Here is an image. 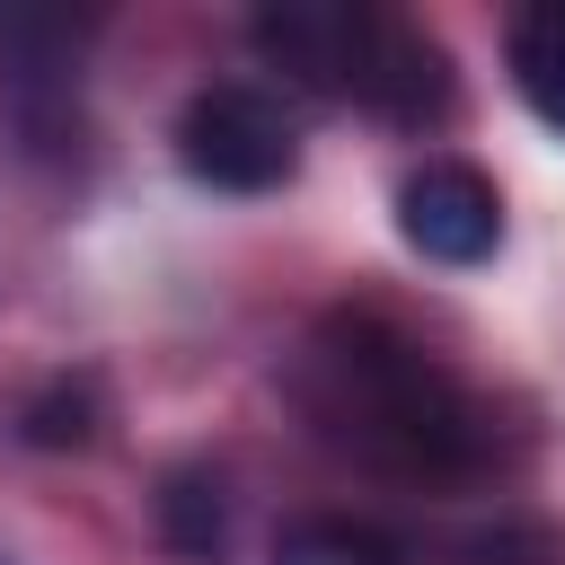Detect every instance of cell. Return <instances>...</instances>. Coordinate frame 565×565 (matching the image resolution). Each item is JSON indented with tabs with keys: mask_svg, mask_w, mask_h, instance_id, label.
I'll return each instance as SVG.
<instances>
[{
	"mask_svg": "<svg viewBox=\"0 0 565 565\" xmlns=\"http://www.w3.org/2000/svg\"><path fill=\"white\" fill-rule=\"evenodd\" d=\"M512 79L547 132H565V0L512 18Z\"/></svg>",
	"mask_w": 565,
	"mask_h": 565,
	"instance_id": "obj_6",
	"label": "cell"
},
{
	"mask_svg": "<svg viewBox=\"0 0 565 565\" xmlns=\"http://www.w3.org/2000/svg\"><path fill=\"white\" fill-rule=\"evenodd\" d=\"M362 106H380L388 124H441L450 115V71H441V44L424 26H397L380 18L371 35V62H362Z\"/></svg>",
	"mask_w": 565,
	"mask_h": 565,
	"instance_id": "obj_5",
	"label": "cell"
},
{
	"mask_svg": "<svg viewBox=\"0 0 565 565\" xmlns=\"http://www.w3.org/2000/svg\"><path fill=\"white\" fill-rule=\"evenodd\" d=\"M177 159H185V177H203V185H221V194H274V185H291V168H300V141H291V115H282L265 88L212 79V88H194L185 115H177Z\"/></svg>",
	"mask_w": 565,
	"mask_h": 565,
	"instance_id": "obj_2",
	"label": "cell"
},
{
	"mask_svg": "<svg viewBox=\"0 0 565 565\" xmlns=\"http://www.w3.org/2000/svg\"><path fill=\"white\" fill-rule=\"evenodd\" d=\"M274 565H397V547L371 530V521H344V512H309L274 539Z\"/></svg>",
	"mask_w": 565,
	"mask_h": 565,
	"instance_id": "obj_8",
	"label": "cell"
},
{
	"mask_svg": "<svg viewBox=\"0 0 565 565\" xmlns=\"http://www.w3.org/2000/svg\"><path fill=\"white\" fill-rule=\"evenodd\" d=\"M371 35H380V18L344 9V0H274V9H256V53L282 62L300 88H327V97L362 88Z\"/></svg>",
	"mask_w": 565,
	"mask_h": 565,
	"instance_id": "obj_4",
	"label": "cell"
},
{
	"mask_svg": "<svg viewBox=\"0 0 565 565\" xmlns=\"http://www.w3.org/2000/svg\"><path fill=\"white\" fill-rule=\"evenodd\" d=\"M397 230H406V247L433 256V265H486V256L503 247V194H494L468 159H424V168H406V185H397Z\"/></svg>",
	"mask_w": 565,
	"mask_h": 565,
	"instance_id": "obj_3",
	"label": "cell"
},
{
	"mask_svg": "<svg viewBox=\"0 0 565 565\" xmlns=\"http://www.w3.org/2000/svg\"><path fill=\"white\" fill-rule=\"evenodd\" d=\"M300 406L309 424L406 486H450L486 468V406L388 318L335 309L300 353Z\"/></svg>",
	"mask_w": 565,
	"mask_h": 565,
	"instance_id": "obj_1",
	"label": "cell"
},
{
	"mask_svg": "<svg viewBox=\"0 0 565 565\" xmlns=\"http://www.w3.org/2000/svg\"><path fill=\"white\" fill-rule=\"evenodd\" d=\"M159 530H168V547H177V556L212 565V556H221V530H230V512H221V477L177 468V477L159 486Z\"/></svg>",
	"mask_w": 565,
	"mask_h": 565,
	"instance_id": "obj_7",
	"label": "cell"
},
{
	"mask_svg": "<svg viewBox=\"0 0 565 565\" xmlns=\"http://www.w3.org/2000/svg\"><path fill=\"white\" fill-rule=\"evenodd\" d=\"M18 424H26L35 450H88L97 441V380H44L18 406Z\"/></svg>",
	"mask_w": 565,
	"mask_h": 565,
	"instance_id": "obj_9",
	"label": "cell"
}]
</instances>
